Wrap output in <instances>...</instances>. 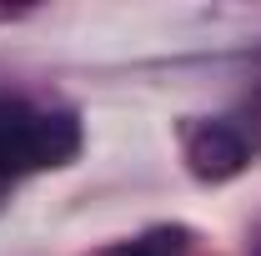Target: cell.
I'll list each match as a JSON object with an SVG mask.
<instances>
[{
	"instance_id": "obj_2",
	"label": "cell",
	"mask_w": 261,
	"mask_h": 256,
	"mask_svg": "<svg viewBox=\"0 0 261 256\" xmlns=\"http://www.w3.org/2000/svg\"><path fill=\"white\" fill-rule=\"evenodd\" d=\"M181 151H186V166H191L196 181H231V176H241L246 171V161H251V146H246V136L226 121H191L186 136H181Z\"/></svg>"
},
{
	"instance_id": "obj_1",
	"label": "cell",
	"mask_w": 261,
	"mask_h": 256,
	"mask_svg": "<svg viewBox=\"0 0 261 256\" xmlns=\"http://www.w3.org/2000/svg\"><path fill=\"white\" fill-rule=\"evenodd\" d=\"M81 151L75 111H35L25 100L0 96V181L45 166H65Z\"/></svg>"
},
{
	"instance_id": "obj_3",
	"label": "cell",
	"mask_w": 261,
	"mask_h": 256,
	"mask_svg": "<svg viewBox=\"0 0 261 256\" xmlns=\"http://www.w3.org/2000/svg\"><path fill=\"white\" fill-rule=\"evenodd\" d=\"M186 241H191L186 226H151V231H141V236H130V241L106 246L100 256H181Z\"/></svg>"
}]
</instances>
